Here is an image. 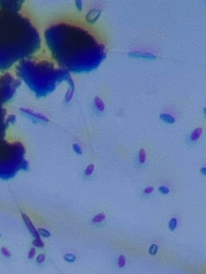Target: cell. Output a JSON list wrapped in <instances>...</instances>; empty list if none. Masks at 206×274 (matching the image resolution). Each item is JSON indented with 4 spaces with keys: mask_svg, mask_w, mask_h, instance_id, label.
Wrapping results in <instances>:
<instances>
[{
    "mask_svg": "<svg viewBox=\"0 0 206 274\" xmlns=\"http://www.w3.org/2000/svg\"><path fill=\"white\" fill-rule=\"evenodd\" d=\"M75 5H76V8L78 10V11H81L82 10V8H83V6H82V2L80 1V0H78V1L75 2Z\"/></svg>",
    "mask_w": 206,
    "mask_h": 274,
    "instance_id": "f1b7e54d",
    "label": "cell"
},
{
    "mask_svg": "<svg viewBox=\"0 0 206 274\" xmlns=\"http://www.w3.org/2000/svg\"><path fill=\"white\" fill-rule=\"evenodd\" d=\"M157 191L159 193L163 195H168L170 193V188L166 186H160L158 187Z\"/></svg>",
    "mask_w": 206,
    "mask_h": 274,
    "instance_id": "603a6c76",
    "label": "cell"
},
{
    "mask_svg": "<svg viewBox=\"0 0 206 274\" xmlns=\"http://www.w3.org/2000/svg\"><path fill=\"white\" fill-rule=\"evenodd\" d=\"M43 41L50 57L70 73H85L98 68L107 54L105 44L94 32L72 21L48 25Z\"/></svg>",
    "mask_w": 206,
    "mask_h": 274,
    "instance_id": "6da1fadb",
    "label": "cell"
},
{
    "mask_svg": "<svg viewBox=\"0 0 206 274\" xmlns=\"http://www.w3.org/2000/svg\"><path fill=\"white\" fill-rule=\"evenodd\" d=\"M202 134H203V128H201V127H198V128L194 129L188 136L187 139L188 143L190 144V145L197 143L199 140V139H201Z\"/></svg>",
    "mask_w": 206,
    "mask_h": 274,
    "instance_id": "ba28073f",
    "label": "cell"
},
{
    "mask_svg": "<svg viewBox=\"0 0 206 274\" xmlns=\"http://www.w3.org/2000/svg\"><path fill=\"white\" fill-rule=\"evenodd\" d=\"M199 173L201 174V176L205 177L206 176V167H202L200 169H199Z\"/></svg>",
    "mask_w": 206,
    "mask_h": 274,
    "instance_id": "f546056e",
    "label": "cell"
},
{
    "mask_svg": "<svg viewBox=\"0 0 206 274\" xmlns=\"http://www.w3.org/2000/svg\"><path fill=\"white\" fill-rule=\"evenodd\" d=\"M178 219L175 217H172L168 222V228L170 232H174L178 227Z\"/></svg>",
    "mask_w": 206,
    "mask_h": 274,
    "instance_id": "2e32d148",
    "label": "cell"
},
{
    "mask_svg": "<svg viewBox=\"0 0 206 274\" xmlns=\"http://www.w3.org/2000/svg\"><path fill=\"white\" fill-rule=\"evenodd\" d=\"M106 219V215L104 212H100V213L96 215L94 217L91 219V222L93 224L97 225L102 224V223Z\"/></svg>",
    "mask_w": 206,
    "mask_h": 274,
    "instance_id": "5bb4252c",
    "label": "cell"
},
{
    "mask_svg": "<svg viewBox=\"0 0 206 274\" xmlns=\"http://www.w3.org/2000/svg\"><path fill=\"white\" fill-rule=\"evenodd\" d=\"M95 170V166L94 164H89L84 170V176L85 177H89L94 173Z\"/></svg>",
    "mask_w": 206,
    "mask_h": 274,
    "instance_id": "ac0fdd59",
    "label": "cell"
},
{
    "mask_svg": "<svg viewBox=\"0 0 206 274\" xmlns=\"http://www.w3.org/2000/svg\"><path fill=\"white\" fill-rule=\"evenodd\" d=\"M63 259L69 263H73L76 260V256L71 253H66L63 256Z\"/></svg>",
    "mask_w": 206,
    "mask_h": 274,
    "instance_id": "d6986e66",
    "label": "cell"
},
{
    "mask_svg": "<svg viewBox=\"0 0 206 274\" xmlns=\"http://www.w3.org/2000/svg\"><path fill=\"white\" fill-rule=\"evenodd\" d=\"M129 55L133 58H140V59H144V60H154L157 58V56L155 55L152 52H149V51L134 50L129 51Z\"/></svg>",
    "mask_w": 206,
    "mask_h": 274,
    "instance_id": "52a82bcc",
    "label": "cell"
},
{
    "mask_svg": "<svg viewBox=\"0 0 206 274\" xmlns=\"http://www.w3.org/2000/svg\"><path fill=\"white\" fill-rule=\"evenodd\" d=\"M20 111L33 123H46L49 121V119L46 117V116L42 115L41 113L34 111L32 109L22 108L20 109Z\"/></svg>",
    "mask_w": 206,
    "mask_h": 274,
    "instance_id": "8992f818",
    "label": "cell"
},
{
    "mask_svg": "<svg viewBox=\"0 0 206 274\" xmlns=\"http://www.w3.org/2000/svg\"><path fill=\"white\" fill-rule=\"evenodd\" d=\"M22 1L0 2L1 71H8L26 58L39 54L42 37L32 21L22 12Z\"/></svg>",
    "mask_w": 206,
    "mask_h": 274,
    "instance_id": "7a4b0ae2",
    "label": "cell"
},
{
    "mask_svg": "<svg viewBox=\"0 0 206 274\" xmlns=\"http://www.w3.org/2000/svg\"><path fill=\"white\" fill-rule=\"evenodd\" d=\"M38 232H39V234L41 236V237L50 238V237H51V236H52L51 232L49 230H47V229L46 228H39V229H38Z\"/></svg>",
    "mask_w": 206,
    "mask_h": 274,
    "instance_id": "ffe728a7",
    "label": "cell"
},
{
    "mask_svg": "<svg viewBox=\"0 0 206 274\" xmlns=\"http://www.w3.org/2000/svg\"><path fill=\"white\" fill-rule=\"evenodd\" d=\"M32 245L34 247H37L38 248H43L45 247L44 243L43 242L42 239L40 238H34L32 241Z\"/></svg>",
    "mask_w": 206,
    "mask_h": 274,
    "instance_id": "7402d4cb",
    "label": "cell"
},
{
    "mask_svg": "<svg viewBox=\"0 0 206 274\" xmlns=\"http://www.w3.org/2000/svg\"><path fill=\"white\" fill-rule=\"evenodd\" d=\"M158 250H159V246L155 244V243H153V244L149 247V253L151 256H155L158 253Z\"/></svg>",
    "mask_w": 206,
    "mask_h": 274,
    "instance_id": "44dd1931",
    "label": "cell"
},
{
    "mask_svg": "<svg viewBox=\"0 0 206 274\" xmlns=\"http://www.w3.org/2000/svg\"><path fill=\"white\" fill-rule=\"evenodd\" d=\"M21 81L17 75L8 71L3 72L1 76V104L3 106L10 102L15 97Z\"/></svg>",
    "mask_w": 206,
    "mask_h": 274,
    "instance_id": "5b68a950",
    "label": "cell"
},
{
    "mask_svg": "<svg viewBox=\"0 0 206 274\" xmlns=\"http://www.w3.org/2000/svg\"><path fill=\"white\" fill-rule=\"evenodd\" d=\"M35 254H36V249L34 248H30L28 252V253H27V258L29 259H32L34 256H35Z\"/></svg>",
    "mask_w": 206,
    "mask_h": 274,
    "instance_id": "83f0119b",
    "label": "cell"
},
{
    "mask_svg": "<svg viewBox=\"0 0 206 274\" xmlns=\"http://www.w3.org/2000/svg\"><path fill=\"white\" fill-rule=\"evenodd\" d=\"M22 218L27 229H29L30 232L34 236V238H40L41 236L39 234V232H38L37 229L34 227V225H33L32 221H30V218L27 217V215L25 213H22Z\"/></svg>",
    "mask_w": 206,
    "mask_h": 274,
    "instance_id": "9c48e42d",
    "label": "cell"
},
{
    "mask_svg": "<svg viewBox=\"0 0 206 274\" xmlns=\"http://www.w3.org/2000/svg\"><path fill=\"white\" fill-rule=\"evenodd\" d=\"M117 266H118V268L120 269H122L126 266V257L124 255H120L117 258Z\"/></svg>",
    "mask_w": 206,
    "mask_h": 274,
    "instance_id": "e0dca14e",
    "label": "cell"
},
{
    "mask_svg": "<svg viewBox=\"0 0 206 274\" xmlns=\"http://www.w3.org/2000/svg\"><path fill=\"white\" fill-rule=\"evenodd\" d=\"M159 119L161 121L169 125H173L176 121V119H175L174 116L168 112L161 113L159 115Z\"/></svg>",
    "mask_w": 206,
    "mask_h": 274,
    "instance_id": "7c38bea8",
    "label": "cell"
},
{
    "mask_svg": "<svg viewBox=\"0 0 206 274\" xmlns=\"http://www.w3.org/2000/svg\"><path fill=\"white\" fill-rule=\"evenodd\" d=\"M26 58L15 67V75L37 97H44L55 91L61 82H67L71 73L61 68L50 57Z\"/></svg>",
    "mask_w": 206,
    "mask_h": 274,
    "instance_id": "3957f363",
    "label": "cell"
},
{
    "mask_svg": "<svg viewBox=\"0 0 206 274\" xmlns=\"http://www.w3.org/2000/svg\"><path fill=\"white\" fill-rule=\"evenodd\" d=\"M154 191V187L152 186H149L145 188H144L143 191V194L146 196H149V195H151Z\"/></svg>",
    "mask_w": 206,
    "mask_h": 274,
    "instance_id": "d4e9b609",
    "label": "cell"
},
{
    "mask_svg": "<svg viewBox=\"0 0 206 274\" xmlns=\"http://www.w3.org/2000/svg\"><path fill=\"white\" fill-rule=\"evenodd\" d=\"M1 252L3 254V256H4L6 258H10V256H11V253H10L9 250L6 248L5 247H3V248L1 249Z\"/></svg>",
    "mask_w": 206,
    "mask_h": 274,
    "instance_id": "4316f807",
    "label": "cell"
},
{
    "mask_svg": "<svg viewBox=\"0 0 206 274\" xmlns=\"http://www.w3.org/2000/svg\"><path fill=\"white\" fill-rule=\"evenodd\" d=\"M146 161V150L144 148H141L138 152V155H137V162L140 164H145Z\"/></svg>",
    "mask_w": 206,
    "mask_h": 274,
    "instance_id": "9a60e30c",
    "label": "cell"
},
{
    "mask_svg": "<svg viewBox=\"0 0 206 274\" xmlns=\"http://www.w3.org/2000/svg\"><path fill=\"white\" fill-rule=\"evenodd\" d=\"M36 260L38 263H39V264L43 263L46 261V256H45L44 253H40V254H39L37 256Z\"/></svg>",
    "mask_w": 206,
    "mask_h": 274,
    "instance_id": "484cf974",
    "label": "cell"
},
{
    "mask_svg": "<svg viewBox=\"0 0 206 274\" xmlns=\"http://www.w3.org/2000/svg\"><path fill=\"white\" fill-rule=\"evenodd\" d=\"M100 14H101V10L98 9H93L88 13L86 18L87 19L89 22H95L99 17Z\"/></svg>",
    "mask_w": 206,
    "mask_h": 274,
    "instance_id": "4fadbf2b",
    "label": "cell"
},
{
    "mask_svg": "<svg viewBox=\"0 0 206 274\" xmlns=\"http://www.w3.org/2000/svg\"><path fill=\"white\" fill-rule=\"evenodd\" d=\"M67 83L68 84V88H67V91L65 95V101L67 104V103L70 102L72 97H73L74 89H75L74 88L75 85H74V80H72L71 78L67 82Z\"/></svg>",
    "mask_w": 206,
    "mask_h": 274,
    "instance_id": "30bf717a",
    "label": "cell"
},
{
    "mask_svg": "<svg viewBox=\"0 0 206 274\" xmlns=\"http://www.w3.org/2000/svg\"><path fill=\"white\" fill-rule=\"evenodd\" d=\"M94 107L96 111L101 113L104 112V111L105 110V102L101 97H98V96H96L94 99Z\"/></svg>",
    "mask_w": 206,
    "mask_h": 274,
    "instance_id": "8fae6325",
    "label": "cell"
},
{
    "mask_svg": "<svg viewBox=\"0 0 206 274\" xmlns=\"http://www.w3.org/2000/svg\"><path fill=\"white\" fill-rule=\"evenodd\" d=\"M72 149H73L74 152L77 154V155L81 156L82 154V150L81 147L78 145V143H74L72 145Z\"/></svg>",
    "mask_w": 206,
    "mask_h": 274,
    "instance_id": "cb8c5ba5",
    "label": "cell"
},
{
    "mask_svg": "<svg viewBox=\"0 0 206 274\" xmlns=\"http://www.w3.org/2000/svg\"><path fill=\"white\" fill-rule=\"evenodd\" d=\"M26 149L20 142L8 143L2 139L0 177L8 180L15 177L19 171H28L29 163L25 159Z\"/></svg>",
    "mask_w": 206,
    "mask_h": 274,
    "instance_id": "277c9868",
    "label": "cell"
}]
</instances>
